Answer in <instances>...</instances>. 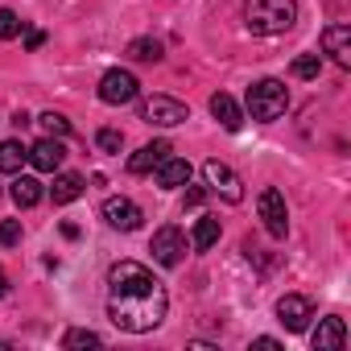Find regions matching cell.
Masks as SVG:
<instances>
[{"label": "cell", "instance_id": "cell-1", "mask_svg": "<svg viewBox=\"0 0 351 351\" xmlns=\"http://www.w3.org/2000/svg\"><path fill=\"white\" fill-rule=\"evenodd\" d=\"M165 310H169V293L153 277V269H145L141 261H116L108 269V318L120 330L128 335L157 330L165 322Z\"/></svg>", "mask_w": 351, "mask_h": 351}, {"label": "cell", "instance_id": "cell-2", "mask_svg": "<svg viewBox=\"0 0 351 351\" xmlns=\"http://www.w3.org/2000/svg\"><path fill=\"white\" fill-rule=\"evenodd\" d=\"M298 21V0H244V25L261 38L285 34Z\"/></svg>", "mask_w": 351, "mask_h": 351}, {"label": "cell", "instance_id": "cell-3", "mask_svg": "<svg viewBox=\"0 0 351 351\" xmlns=\"http://www.w3.org/2000/svg\"><path fill=\"white\" fill-rule=\"evenodd\" d=\"M285 108H289V91H285L281 79H261V83L248 87V112H252V120L273 124V120L285 116Z\"/></svg>", "mask_w": 351, "mask_h": 351}, {"label": "cell", "instance_id": "cell-4", "mask_svg": "<svg viewBox=\"0 0 351 351\" xmlns=\"http://www.w3.org/2000/svg\"><path fill=\"white\" fill-rule=\"evenodd\" d=\"M141 120L157 124V128H173V124H186L191 120V108L182 99H173V95H153V99L141 104Z\"/></svg>", "mask_w": 351, "mask_h": 351}, {"label": "cell", "instance_id": "cell-5", "mask_svg": "<svg viewBox=\"0 0 351 351\" xmlns=\"http://www.w3.org/2000/svg\"><path fill=\"white\" fill-rule=\"evenodd\" d=\"M203 178H207V186L223 199V203H244V182H240V173L232 169V165H223V161H207L203 165Z\"/></svg>", "mask_w": 351, "mask_h": 351}, {"label": "cell", "instance_id": "cell-6", "mask_svg": "<svg viewBox=\"0 0 351 351\" xmlns=\"http://www.w3.org/2000/svg\"><path fill=\"white\" fill-rule=\"evenodd\" d=\"M141 95V83H136V75L132 71H120V66H112L104 79H99V99L104 104H112V108H120V104H132Z\"/></svg>", "mask_w": 351, "mask_h": 351}, {"label": "cell", "instance_id": "cell-7", "mask_svg": "<svg viewBox=\"0 0 351 351\" xmlns=\"http://www.w3.org/2000/svg\"><path fill=\"white\" fill-rule=\"evenodd\" d=\"M256 211H261V219H265V232L269 236H285L289 232V207H285V199H281V191L277 186H265L261 195H256Z\"/></svg>", "mask_w": 351, "mask_h": 351}, {"label": "cell", "instance_id": "cell-8", "mask_svg": "<svg viewBox=\"0 0 351 351\" xmlns=\"http://www.w3.org/2000/svg\"><path fill=\"white\" fill-rule=\"evenodd\" d=\"M149 252H153V261H157V265L173 269V265L182 261V252H186V236H182L178 228H157V232H153Z\"/></svg>", "mask_w": 351, "mask_h": 351}, {"label": "cell", "instance_id": "cell-9", "mask_svg": "<svg viewBox=\"0 0 351 351\" xmlns=\"http://www.w3.org/2000/svg\"><path fill=\"white\" fill-rule=\"evenodd\" d=\"M277 318H281V326H285V330L302 335V330L310 326V318H314V302H310V298H302V293H285V298L277 302Z\"/></svg>", "mask_w": 351, "mask_h": 351}, {"label": "cell", "instance_id": "cell-10", "mask_svg": "<svg viewBox=\"0 0 351 351\" xmlns=\"http://www.w3.org/2000/svg\"><path fill=\"white\" fill-rule=\"evenodd\" d=\"M104 219H108L112 228H120V232H136L145 215H141V207H136L132 199L120 195V199H108V203H104Z\"/></svg>", "mask_w": 351, "mask_h": 351}, {"label": "cell", "instance_id": "cell-11", "mask_svg": "<svg viewBox=\"0 0 351 351\" xmlns=\"http://www.w3.org/2000/svg\"><path fill=\"white\" fill-rule=\"evenodd\" d=\"M322 50L335 58V66H351V25H326L322 29Z\"/></svg>", "mask_w": 351, "mask_h": 351}, {"label": "cell", "instance_id": "cell-12", "mask_svg": "<svg viewBox=\"0 0 351 351\" xmlns=\"http://www.w3.org/2000/svg\"><path fill=\"white\" fill-rule=\"evenodd\" d=\"M29 161H34V169L54 173V169L66 161V149H62V141H58V136H42V141L29 149Z\"/></svg>", "mask_w": 351, "mask_h": 351}, {"label": "cell", "instance_id": "cell-13", "mask_svg": "<svg viewBox=\"0 0 351 351\" xmlns=\"http://www.w3.org/2000/svg\"><path fill=\"white\" fill-rule=\"evenodd\" d=\"M169 153H173L169 141H153V145H145V149H136V153L128 157V173H153Z\"/></svg>", "mask_w": 351, "mask_h": 351}, {"label": "cell", "instance_id": "cell-14", "mask_svg": "<svg viewBox=\"0 0 351 351\" xmlns=\"http://www.w3.org/2000/svg\"><path fill=\"white\" fill-rule=\"evenodd\" d=\"M310 343H314V351H343V347H347V326H343V318H322L318 330L310 335Z\"/></svg>", "mask_w": 351, "mask_h": 351}, {"label": "cell", "instance_id": "cell-15", "mask_svg": "<svg viewBox=\"0 0 351 351\" xmlns=\"http://www.w3.org/2000/svg\"><path fill=\"white\" fill-rule=\"evenodd\" d=\"M191 182V161H182V157H165L161 165H157V186L161 191H178V186H186Z\"/></svg>", "mask_w": 351, "mask_h": 351}, {"label": "cell", "instance_id": "cell-16", "mask_svg": "<svg viewBox=\"0 0 351 351\" xmlns=\"http://www.w3.org/2000/svg\"><path fill=\"white\" fill-rule=\"evenodd\" d=\"M211 116L228 128V132H240V124H244V112H240V104L228 95V91H219V95H211Z\"/></svg>", "mask_w": 351, "mask_h": 351}, {"label": "cell", "instance_id": "cell-17", "mask_svg": "<svg viewBox=\"0 0 351 351\" xmlns=\"http://www.w3.org/2000/svg\"><path fill=\"white\" fill-rule=\"evenodd\" d=\"M25 161H29V149L21 141H0V173H21Z\"/></svg>", "mask_w": 351, "mask_h": 351}, {"label": "cell", "instance_id": "cell-18", "mask_svg": "<svg viewBox=\"0 0 351 351\" xmlns=\"http://www.w3.org/2000/svg\"><path fill=\"white\" fill-rule=\"evenodd\" d=\"M42 199H46V191H42V182H38V178H17V182H13V203H17L21 211L38 207Z\"/></svg>", "mask_w": 351, "mask_h": 351}, {"label": "cell", "instance_id": "cell-19", "mask_svg": "<svg viewBox=\"0 0 351 351\" xmlns=\"http://www.w3.org/2000/svg\"><path fill=\"white\" fill-rule=\"evenodd\" d=\"M83 195V178H79V173H58V178H54V186H50V199L62 207V203H75Z\"/></svg>", "mask_w": 351, "mask_h": 351}, {"label": "cell", "instance_id": "cell-20", "mask_svg": "<svg viewBox=\"0 0 351 351\" xmlns=\"http://www.w3.org/2000/svg\"><path fill=\"white\" fill-rule=\"evenodd\" d=\"M191 244H195L199 252H207V248H215V244H219V219H211V215H203V219L195 223V232H191Z\"/></svg>", "mask_w": 351, "mask_h": 351}, {"label": "cell", "instance_id": "cell-21", "mask_svg": "<svg viewBox=\"0 0 351 351\" xmlns=\"http://www.w3.org/2000/svg\"><path fill=\"white\" fill-rule=\"evenodd\" d=\"M128 58H136V62H161L165 50H161L157 38H132L128 42Z\"/></svg>", "mask_w": 351, "mask_h": 351}, {"label": "cell", "instance_id": "cell-22", "mask_svg": "<svg viewBox=\"0 0 351 351\" xmlns=\"http://www.w3.org/2000/svg\"><path fill=\"white\" fill-rule=\"evenodd\" d=\"M62 347H66V351H79V347H104V339H99L95 330H87V326H75V330L62 335Z\"/></svg>", "mask_w": 351, "mask_h": 351}, {"label": "cell", "instance_id": "cell-23", "mask_svg": "<svg viewBox=\"0 0 351 351\" xmlns=\"http://www.w3.org/2000/svg\"><path fill=\"white\" fill-rule=\"evenodd\" d=\"M38 124H42V132H46V136H58V141H62V136H71V120H66L62 112H42V116H38Z\"/></svg>", "mask_w": 351, "mask_h": 351}, {"label": "cell", "instance_id": "cell-24", "mask_svg": "<svg viewBox=\"0 0 351 351\" xmlns=\"http://www.w3.org/2000/svg\"><path fill=\"white\" fill-rule=\"evenodd\" d=\"M318 71H322V58H318V54L293 58V79H318Z\"/></svg>", "mask_w": 351, "mask_h": 351}, {"label": "cell", "instance_id": "cell-25", "mask_svg": "<svg viewBox=\"0 0 351 351\" xmlns=\"http://www.w3.org/2000/svg\"><path fill=\"white\" fill-rule=\"evenodd\" d=\"M95 145H99L104 153H120V149H124V132H120V128H99V132H95Z\"/></svg>", "mask_w": 351, "mask_h": 351}, {"label": "cell", "instance_id": "cell-26", "mask_svg": "<svg viewBox=\"0 0 351 351\" xmlns=\"http://www.w3.org/2000/svg\"><path fill=\"white\" fill-rule=\"evenodd\" d=\"M17 34H21V21H17V13L0 9V42H9V38H17Z\"/></svg>", "mask_w": 351, "mask_h": 351}, {"label": "cell", "instance_id": "cell-27", "mask_svg": "<svg viewBox=\"0 0 351 351\" xmlns=\"http://www.w3.org/2000/svg\"><path fill=\"white\" fill-rule=\"evenodd\" d=\"M0 244H5V248L21 244V219H5V223H0Z\"/></svg>", "mask_w": 351, "mask_h": 351}, {"label": "cell", "instance_id": "cell-28", "mask_svg": "<svg viewBox=\"0 0 351 351\" xmlns=\"http://www.w3.org/2000/svg\"><path fill=\"white\" fill-rule=\"evenodd\" d=\"M186 186H191V182H186ZM203 199H207V191H203V186H191L182 203H186V207H203Z\"/></svg>", "mask_w": 351, "mask_h": 351}, {"label": "cell", "instance_id": "cell-29", "mask_svg": "<svg viewBox=\"0 0 351 351\" xmlns=\"http://www.w3.org/2000/svg\"><path fill=\"white\" fill-rule=\"evenodd\" d=\"M42 42H46V34H38V29H29V34H25V46H29V50H38Z\"/></svg>", "mask_w": 351, "mask_h": 351}, {"label": "cell", "instance_id": "cell-30", "mask_svg": "<svg viewBox=\"0 0 351 351\" xmlns=\"http://www.w3.org/2000/svg\"><path fill=\"white\" fill-rule=\"evenodd\" d=\"M252 347H265V351H277L281 343H277V339H269V335H261V339H252Z\"/></svg>", "mask_w": 351, "mask_h": 351}, {"label": "cell", "instance_id": "cell-31", "mask_svg": "<svg viewBox=\"0 0 351 351\" xmlns=\"http://www.w3.org/2000/svg\"><path fill=\"white\" fill-rule=\"evenodd\" d=\"M9 293V277H5V269H0V298Z\"/></svg>", "mask_w": 351, "mask_h": 351}]
</instances>
